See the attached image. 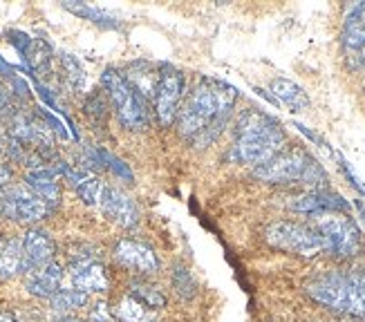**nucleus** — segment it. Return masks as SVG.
<instances>
[{
	"label": "nucleus",
	"mask_w": 365,
	"mask_h": 322,
	"mask_svg": "<svg viewBox=\"0 0 365 322\" xmlns=\"http://www.w3.org/2000/svg\"><path fill=\"white\" fill-rule=\"evenodd\" d=\"M237 101V90L225 80L202 78L180 110V133L197 148L211 143L225 133Z\"/></svg>",
	"instance_id": "1"
},
{
	"label": "nucleus",
	"mask_w": 365,
	"mask_h": 322,
	"mask_svg": "<svg viewBox=\"0 0 365 322\" xmlns=\"http://www.w3.org/2000/svg\"><path fill=\"white\" fill-rule=\"evenodd\" d=\"M282 125L258 108H247L235 121L233 128V146L229 157L237 164L260 166L284 148Z\"/></svg>",
	"instance_id": "2"
},
{
	"label": "nucleus",
	"mask_w": 365,
	"mask_h": 322,
	"mask_svg": "<svg viewBox=\"0 0 365 322\" xmlns=\"http://www.w3.org/2000/svg\"><path fill=\"white\" fill-rule=\"evenodd\" d=\"M305 291L331 311L365 316V271H327L307 282Z\"/></svg>",
	"instance_id": "3"
},
{
	"label": "nucleus",
	"mask_w": 365,
	"mask_h": 322,
	"mask_svg": "<svg viewBox=\"0 0 365 322\" xmlns=\"http://www.w3.org/2000/svg\"><path fill=\"white\" fill-rule=\"evenodd\" d=\"M253 177L267 184H303L314 190L325 186L327 175L323 166L305 148H282L264 164L253 168Z\"/></svg>",
	"instance_id": "4"
},
{
	"label": "nucleus",
	"mask_w": 365,
	"mask_h": 322,
	"mask_svg": "<svg viewBox=\"0 0 365 322\" xmlns=\"http://www.w3.org/2000/svg\"><path fill=\"white\" fill-rule=\"evenodd\" d=\"M101 85L108 94V101L113 103L119 123L130 133H144L153 123L150 103L141 96L123 76L121 70L108 68L101 74Z\"/></svg>",
	"instance_id": "5"
},
{
	"label": "nucleus",
	"mask_w": 365,
	"mask_h": 322,
	"mask_svg": "<svg viewBox=\"0 0 365 322\" xmlns=\"http://www.w3.org/2000/svg\"><path fill=\"white\" fill-rule=\"evenodd\" d=\"M314 217V231L325 242V253L339 260H347L359 251V227L345 213H321Z\"/></svg>",
	"instance_id": "6"
},
{
	"label": "nucleus",
	"mask_w": 365,
	"mask_h": 322,
	"mask_svg": "<svg viewBox=\"0 0 365 322\" xmlns=\"http://www.w3.org/2000/svg\"><path fill=\"white\" fill-rule=\"evenodd\" d=\"M264 239L269 246L278 251H287L300 257H314L325 253V242L312 227L296 222H274L264 231Z\"/></svg>",
	"instance_id": "7"
},
{
	"label": "nucleus",
	"mask_w": 365,
	"mask_h": 322,
	"mask_svg": "<svg viewBox=\"0 0 365 322\" xmlns=\"http://www.w3.org/2000/svg\"><path fill=\"white\" fill-rule=\"evenodd\" d=\"M186 78L180 70L162 66L160 68V80H157L155 90V115L162 125H170L180 117L182 101H184Z\"/></svg>",
	"instance_id": "8"
},
{
	"label": "nucleus",
	"mask_w": 365,
	"mask_h": 322,
	"mask_svg": "<svg viewBox=\"0 0 365 322\" xmlns=\"http://www.w3.org/2000/svg\"><path fill=\"white\" fill-rule=\"evenodd\" d=\"M0 213L14 222L31 224V222H41L50 213V208L27 186H9L0 192Z\"/></svg>",
	"instance_id": "9"
},
{
	"label": "nucleus",
	"mask_w": 365,
	"mask_h": 322,
	"mask_svg": "<svg viewBox=\"0 0 365 322\" xmlns=\"http://www.w3.org/2000/svg\"><path fill=\"white\" fill-rule=\"evenodd\" d=\"M97 206L101 208L103 215L110 222H115L121 229H135L139 224V208L123 190H119L115 186H103L101 199Z\"/></svg>",
	"instance_id": "10"
},
{
	"label": "nucleus",
	"mask_w": 365,
	"mask_h": 322,
	"mask_svg": "<svg viewBox=\"0 0 365 322\" xmlns=\"http://www.w3.org/2000/svg\"><path fill=\"white\" fill-rule=\"evenodd\" d=\"M70 278L74 289L83 294H99L108 289V276L101 262H97L90 253H81L72 257L70 262Z\"/></svg>",
	"instance_id": "11"
},
{
	"label": "nucleus",
	"mask_w": 365,
	"mask_h": 322,
	"mask_svg": "<svg viewBox=\"0 0 365 322\" xmlns=\"http://www.w3.org/2000/svg\"><path fill=\"white\" fill-rule=\"evenodd\" d=\"M115 257L119 264L135 273H141V276H153V273L160 271L157 253L148 244H141V242L135 239H121L115 246Z\"/></svg>",
	"instance_id": "12"
},
{
	"label": "nucleus",
	"mask_w": 365,
	"mask_h": 322,
	"mask_svg": "<svg viewBox=\"0 0 365 322\" xmlns=\"http://www.w3.org/2000/svg\"><path fill=\"white\" fill-rule=\"evenodd\" d=\"M292 211L305 213V215H321V213H347L350 204H347L336 192L327 190H309L305 195H296L287 204Z\"/></svg>",
	"instance_id": "13"
},
{
	"label": "nucleus",
	"mask_w": 365,
	"mask_h": 322,
	"mask_svg": "<svg viewBox=\"0 0 365 322\" xmlns=\"http://www.w3.org/2000/svg\"><path fill=\"white\" fill-rule=\"evenodd\" d=\"M21 244H23L25 273L54 262L56 246H54V239L47 235L45 231H41V229H29L25 233V237L21 239Z\"/></svg>",
	"instance_id": "14"
},
{
	"label": "nucleus",
	"mask_w": 365,
	"mask_h": 322,
	"mask_svg": "<svg viewBox=\"0 0 365 322\" xmlns=\"http://www.w3.org/2000/svg\"><path fill=\"white\" fill-rule=\"evenodd\" d=\"M27 188L34 192L38 199L47 204V208H54L61 202V186H58V175L54 168H31L25 175Z\"/></svg>",
	"instance_id": "15"
},
{
	"label": "nucleus",
	"mask_w": 365,
	"mask_h": 322,
	"mask_svg": "<svg viewBox=\"0 0 365 322\" xmlns=\"http://www.w3.org/2000/svg\"><path fill=\"white\" fill-rule=\"evenodd\" d=\"M61 282H63V269L56 262H50L34 271H27V276H25L27 291L36 298H52L54 294L61 291Z\"/></svg>",
	"instance_id": "16"
},
{
	"label": "nucleus",
	"mask_w": 365,
	"mask_h": 322,
	"mask_svg": "<svg viewBox=\"0 0 365 322\" xmlns=\"http://www.w3.org/2000/svg\"><path fill=\"white\" fill-rule=\"evenodd\" d=\"M341 38H343V47L347 56L356 54L365 47V3H356L347 9Z\"/></svg>",
	"instance_id": "17"
},
{
	"label": "nucleus",
	"mask_w": 365,
	"mask_h": 322,
	"mask_svg": "<svg viewBox=\"0 0 365 322\" xmlns=\"http://www.w3.org/2000/svg\"><path fill=\"white\" fill-rule=\"evenodd\" d=\"M61 172L66 175L70 186L76 190V195L81 197L86 204H90V206L99 204L101 190H103V184L99 182V177H94L86 168H70V166H61Z\"/></svg>",
	"instance_id": "18"
},
{
	"label": "nucleus",
	"mask_w": 365,
	"mask_h": 322,
	"mask_svg": "<svg viewBox=\"0 0 365 322\" xmlns=\"http://www.w3.org/2000/svg\"><path fill=\"white\" fill-rule=\"evenodd\" d=\"M269 90H272V96L278 103L287 105L292 112H305L309 108L307 92L289 78H282V76L274 78L272 83H269Z\"/></svg>",
	"instance_id": "19"
},
{
	"label": "nucleus",
	"mask_w": 365,
	"mask_h": 322,
	"mask_svg": "<svg viewBox=\"0 0 365 322\" xmlns=\"http://www.w3.org/2000/svg\"><path fill=\"white\" fill-rule=\"evenodd\" d=\"M128 83L144 96V99H155L157 80H160V70H155L150 63H133V66L123 72Z\"/></svg>",
	"instance_id": "20"
},
{
	"label": "nucleus",
	"mask_w": 365,
	"mask_h": 322,
	"mask_svg": "<svg viewBox=\"0 0 365 322\" xmlns=\"http://www.w3.org/2000/svg\"><path fill=\"white\" fill-rule=\"evenodd\" d=\"M63 9H68L70 14L78 16V19L90 21V23L99 25L103 29H121L119 16H115L113 11H108V9L94 7V5H88V3H76V0H68V3H63Z\"/></svg>",
	"instance_id": "21"
},
{
	"label": "nucleus",
	"mask_w": 365,
	"mask_h": 322,
	"mask_svg": "<svg viewBox=\"0 0 365 322\" xmlns=\"http://www.w3.org/2000/svg\"><path fill=\"white\" fill-rule=\"evenodd\" d=\"M19 273H25L23 244L19 239H11L7 244H0V278L11 280Z\"/></svg>",
	"instance_id": "22"
},
{
	"label": "nucleus",
	"mask_w": 365,
	"mask_h": 322,
	"mask_svg": "<svg viewBox=\"0 0 365 322\" xmlns=\"http://www.w3.org/2000/svg\"><path fill=\"white\" fill-rule=\"evenodd\" d=\"M52 309L56 313H72L76 309H83L88 304V294L78 291V289H61L52 298Z\"/></svg>",
	"instance_id": "23"
},
{
	"label": "nucleus",
	"mask_w": 365,
	"mask_h": 322,
	"mask_svg": "<svg viewBox=\"0 0 365 322\" xmlns=\"http://www.w3.org/2000/svg\"><path fill=\"white\" fill-rule=\"evenodd\" d=\"M90 157L94 159V164H99L101 168L113 170L119 180H123V182H133L135 180L130 166L125 164V161H121L119 157H115L113 152H108L103 148H94V150H90Z\"/></svg>",
	"instance_id": "24"
},
{
	"label": "nucleus",
	"mask_w": 365,
	"mask_h": 322,
	"mask_svg": "<svg viewBox=\"0 0 365 322\" xmlns=\"http://www.w3.org/2000/svg\"><path fill=\"white\" fill-rule=\"evenodd\" d=\"M128 298H133L137 304H141V307H144V309H150V311L166 307V298H164V294H162V291H157V289L150 286V284L133 282V284H130V296H128Z\"/></svg>",
	"instance_id": "25"
},
{
	"label": "nucleus",
	"mask_w": 365,
	"mask_h": 322,
	"mask_svg": "<svg viewBox=\"0 0 365 322\" xmlns=\"http://www.w3.org/2000/svg\"><path fill=\"white\" fill-rule=\"evenodd\" d=\"M117 318L121 322H160L148 309L137 304L133 298H123L117 307Z\"/></svg>",
	"instance_id": "26"
},
{
	"label": "nucleus",
	"mask_w": 365,
	"mask_h": 322,
	"mask_svg": "<svg viewBox=\"0 0 365 322\" xmlns=\"http://www.w3.org/2000/svg\"><path fill=\"white\" fill-rule=\"evenodd\" d=\"M170 280H173V286H175V291H178L184 300H188V298H193V296H195V280H193V276H190V271H188L184 264H178V266H175V271H173Z\"/></svg>",
	"instance_id": "27"
},
{
	"label": "nucleus",
	"mask_w": 365,
	"mask_h": 322,
	"mask_svg": "<svg viewBox=\"0 0 365 322\" xmlns=\"http://www.w3.org/2000/svg\"><path fill=\"white\" fill-rule=\"evenodd\" d=\"M61 63H63V72H66L70 85L74 90H81L86 85V70L81 63H78V58H74L72 54H63Z\"/></svg>",
	"instance_id": "28"
},
{
	"label": "nucleus",
	"mask_w": 365,
	"mask_h": 322,
	"mask_svg": "<svg viewBox=\"0 0 365 322\" xmlns=\"http://www.w3.org/2000/svg\"><path fill=\"white\" fill-rule=\"evenodd\" d=\"M86 115L92 119V121H106V115H108V110H106V99L99 94V92H94L90 94L88 99H86Z\"/></svg>",
	"instance_id": "29"
},
{
	"label": "nucleus",
	"mask_w": 365,
	"mask_h": 322,
	"mask_svg": "<svg viewBox=\"0 0 365 322\" xmlns=\"http://www.w3.org/2000/svg\"><path fill=\"white\" fill-rule=\"evenodd\" d=\"M331 155H334L336 157V161H339V168L343 170V175L347 177V182H350L359 192H363V195H365V184H363V180H361V177L354 172V168L350 166V161H347L343 155H339V152H331Z\"/></svg>",
	"instance_id": "30"
},
{
	"label": "nucleus",
	"mask_w": 365,
	"mask_h": 322,
	"mask_svg": "<svg viewBox=\"0 0 365 322\" xmlns=\"http://www.w3.org/2000/svg\"><path fill=\"white\" fill-rule=\"evenodd\" d=\"M92 322H108L110 316H108V304L106 302H99V304H94V309L90 313Z\"/></svg>",
	"instance_id": "31"
},
{
	"label": "nucleus",
	"mask_w": 365,
	"mask_h": 322,
	"mask_svg": "<svg viewBox=\"0 0 365 322\" xmlns=\"http://www.w3.org/2000/svg\"><path fill=\"white\" fill-rule=\"evenodd\" d=\"M11 182V170L5 161H0V188H5Z\"/></svg>",
	"instance_id": "32"
},
{
	"label": "nucleus",
	"mask_w": 365,
	"mask_h": 322,
	"mask_svg": "<svg viewBox=\"0 0 365 322\" xmlns=\"http://www.w3.org/2000/svg\"><path fill=\"white\" fill-rule=\"evenodd\" d=\"M347 58H350V66L352 68H365V47H363V50H359L356 54L347 56Z\"/></svg>",
	"instance_id": "33"
},
{
	"label": "nucleus",
	"mask_w": 365,
	"mask_h": 322,
	"mask_svg": "<svg viewBox=\"0 0 365 322\" xmlns=\"http://www.w3.org/2000/svg\"><path fill=\"white\" fill-rule=\"evenodd\" d=\"M0 74H3V76H7V78H14L16 76V72H14V68L9 66V63L3 58V56H0Z\"/></svg>",
	"instance_id": "34"
},
{
	"label": "nucleus",
	"mask_w": 365,
	"mask_h": 322,
	"mask_svg": "<svg viewBox=\"0 0 365 322\" xmlns=\"http://www.w3.org/2000/svg\"><path fill=\"white\" fill-rule=\"evenodd\" d=\"M356 211H359V215H361V219L365 222V202H361V199H356Z\"/></svg>",
	"instance_id": "35"
},
{
	"label": "nucleus",
	"mask_w": 365,
	"mask_h": 322,
	"mask_svg": "<svg viewBox=\"0 0 365 322\" xmlns=\"http://www.w3.org/2000/svg\"><path fill=\"white\" fill-rule=\"evenodd\" d=\"M0 322H16V320H11L7 313H0Z\"/></svg>",
	"instance_id": "36"
},
{
	"label": "nucleus",
	"mask_w": 365,
	"mask_h": 322,
	"mask_svg": "<svg viewBox=\"0 0 365 322\" xmlns=\"http://www.w3.org/2000/svg\"><path fill=\"white\" fill-rule=\"evenodd\" d=\"M56 322H83V320H74V318H61V320H56Z\"/></svg>",
	"instance_id": "37"
}]
</instances>
